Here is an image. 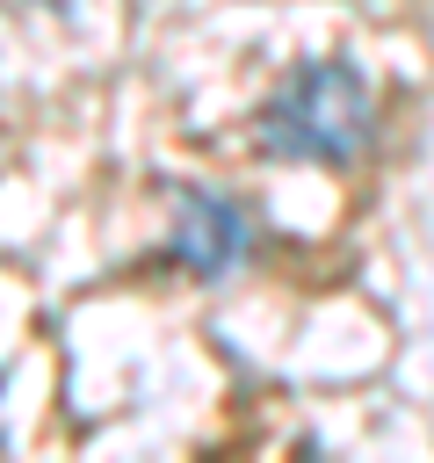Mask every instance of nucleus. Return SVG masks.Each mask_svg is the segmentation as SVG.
Masks as SVG:
<instances>
[{
	"instance_id": "nucleus-1",
	"label": "nucleus",
	"mask_w": 434,
	"mask_h": 463,
	"mask_svg": "<svg viewBox=\"0 0 434 463\" xmlns=\"http://www.w3.org/2000/svg\"><path fill=\"white\" fill-rule=\"evenodd\" d=\"M362 145H369V87L347 58L297 65V80L260 109V152H275V159L347 166Z\"/></svg>"
},
{
	"instance_id": "nucleus-2",
	"label": "nucleus",
	"mask_w": 434,
	"mask_h": 463,
	"mask_svg": "<svg viewBox=\"0 0 434 463\" xmlns=\"http://www.w3.org/2000/svg\"><path fill=\"white\" fill-rule=\"evenodd\" d=\"M174 260L203 282L231 275V260H246V210L217 188H181L174 195Z\"/></svg>"
}]
</instances>
